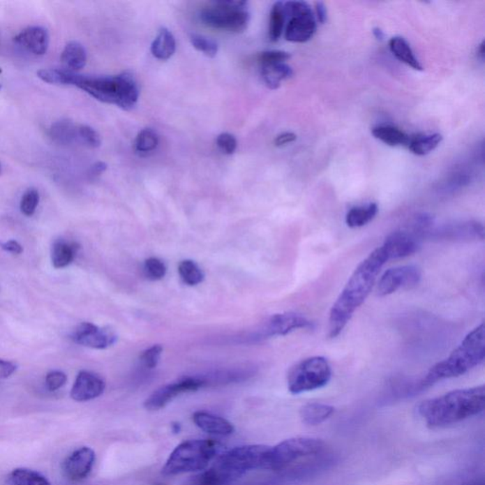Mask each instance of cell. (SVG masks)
Wrapping results in <instances>:
<instances>
[{
	"label": "cell",
	"mask_w": 485,
	"mask_h": 485,
	"mask_svg": "<svg viewBox=\"0 0 485 485\" xmlns=\"http://www.w3.org/2000/svg\"><path fill=\"white\" fill-rule=\"evenodd\" d=\"M388 261L385 251L380 246L370 253L355 269L331 309L328 326L330 338H335L343 332L352 315L372 292L379 272Z\"/></svg>",
	"instance_id": "1"
},
{
	"label": "cell",
	"mask_w": 485,
	"mask_h": 485,
	"mask_svg": "<svg viewBox=\"0 0 485 485\" xmlns=\"http://www.w3.org/2000/svg\"><path fill=\"white\" fill-rule=\"evenodd\" d=\"M484 385L455 389L418 405V413L429 428H441L465 420L484 412Z\"/></svg>",
	"instance_id": "2"
},
{
	"label": "cell",
	"mask_w": 485,
	"mask_h": 485,
	"mask_svg": "<svg viewBox=\"0 0 485 485\" xmlns=\"http://www.w3.org/2000/svg\"><path fill=\"white\" fill-rule=\"evenodd\" d=\"M484 357L485 330L482 323L465 336L447 359L437 363L428 371L419 382L418 388H428L445 379L463 375L484 362Z\"/></svg>",
	"instance_id": "3"
},
{
	"label": "cell",
	"mask_w": 485,
	"mask_h": 485,
	"mask_svg": "<svg viewBox=\"0 0 485 485\" xmlns=\"http://www.w3.org/2000/svg\"><path fill=\"white\" fill-rule=\"evenodd\" d=\"M73 86L84 90L100 102L115 105L124 110H132L140 97L136 79L129 73L102 77L76 74Z\"/></svg>",
	"instance_id": "4"
},
{
	"label": "cell",
	"mask_w": 485,
	"mask_h": 485,
	"mask_svg": "<svg viewBox=\"0 0 485 485\" xmlns=\"http://www.w3.org/2000/svg\"><path fill=\"white\" fill-rule=\"evenodd\" d=\"M221 442L213 439L188 440L177 445L163 468L165 476L204 471L223 453Z\"/></svg>",
	"instance_id": "5"
},
{
	"label": "cell",
	"mask_w": 485,
	"mask_h": 485,
	"mask_svg": "<svg viewBox=\"0 0 485 485\" xmlns=\"http://www.w3.org/2000/svg\"><path fill=\"white\" fill-rule=\"evenodd\" d=\"M246 7L248 2L239 0L216 1L201 10L200 18L204 25L209 28L230 33H243L251 20Z\"/></svg>",
	"instance_id": "6"
},
{
	"label": "cell",
	"mask_w": 485,
	"mask_h": 485,
	"mask_svg": "<svg viewBox=\"0 0 485 485\" xmlns=\"http://www.w3.org/2000/svg\"><path fill=\"white\" fill-rule=\"evenodd\" d=\"M269 445H250L234 447L223 452L216 458L214 466L230 478H239L244 473L253 470H266Z\"/></svg>",
	"instance_id": "7"
},
{
	"label": "cell",
	"mask_w": 485,
	"mask_h": 485,
	"mask_svg": "<svg viewBox=\"0 0 485 485\" xmlns=\"http://www.w3.org/2000/svg\"><path fill=\"white\" fill-rule=\"evenodd\" d=\"M332 378V369L323 357H312L301 360L291 368L288 375V387L291 394L315 391L323 388Z\"/></svg>",
	"instance_id": "8"
},
{
	"label": "cell",
	"mask_w": 485,
	"mask_h": 485,
	"mask_svg": "<svg viewBox=\"0 0 485 485\" xmlns=\"http://www.w3.org/2000/svg\"><path fill=\"white\" fill-rule=\"evenodd\" d=\"M323 449L324 442L311 437H295L285 440L274 447H269L266 470H283L301 458L320 454Z\"/></svg>",
	"instance_id": "9"
},
{
	"label": "cell",
	"mask_w": 485,
	"mask_h": 485,
	"mask_svg": "<svg viewBox=\"0 0 485 485\" xmlns=\"http://www.w3.org/2000/svg\"><path fill=\"white\" fill-rule=\"evenodd\" d=\"M285 18H288L285 36L293 43H306L317 31L314 13L306 2L288 1L283 3Z\"/></svg>",
	"instance_id": "10"
},
{
	"label": "cell",
	"mask_w": 485,
	"mask_h": 485,
	"mask_svg": "<svg viewBox=\"0 0 485 485\" xmlns=\"http://www.w3.org/2000/svg\"><path fill=\"white\" fill-rule=\"evenodd\" d=\"M208 385L206 379L197 378H187L180 379L177 382L168 384L156 389L144 401V408L150 412H156L165 408L170 402L173 401L177 396L188 392H193Z\"/></svg>",
	"instance_id": "11"
},
{
	"label": "cell",
	"mask_w": 485,
	"mask_h": 485,
	"mask_svg": "<svg viewBox=\"0 0 485 485\" xmlns=\"http://www.w3.org/2000/svg\"><path fill=\"white\" fill-rule=\"evenodd\" d=\"M421 280V272L415 266L394 267L387 270L379 280L378 295H391L401 288L410 290L417 285Z\"/></svg>",
	"instance_id": "12"
},
{
	"label": "cell",
	"mask_w": 485,
	"mask_h": 485,
	"mask_svg": "<svg viewBox=\"0 0 485 485\" xmlns=\"http://www.w3.org/2000/svg\"><path fill=\"white\" fill-rule=\"evenodd\" d=\"M71 339L79 345L103 350L116 343L117 336L107 328H100L91 322H82L77 326Z\"/></svg>",
	"instance_id": "13"
},
{
	"label": "cell",
	"mask_w": 485,
	"mask_h": 485,
	"mask_svg": "<svg viewBox=\"0 0 485 485\" xmlns=\"http://www.w3.org/2000/svg\"><path fill=\"white\" fill-rule=\"evenodd\" d=\"M312 323L306 317L297 313H283L270 317L262 326L259 336L271 338V336H285L293 331L306 329L311 327Z\"/></svg>",
	"instance_id": "14"
},
{
	"label": "cell",
	"mask_w": 485,
	"mask_h": 485,
	"mask_svg": "<svg viewBox=\"0 0 485 485\" xmlns=\"http://www.w3.org/2000/svg\"><path fill=\"white\" fill-rule=\"evenodd\" d=\"M95 458L96 455L94 449L87 447H80L68 456L63 463L64 475L71 482L83 481L91 473Z\"/></svg>",
	"instance_id": "15"
},
{
	"label": "cell",
	"mask_w": 485,
	"mask_h": 485,
	"mask_svg": "<svg viewBox=\"0 0 485 485\" xmlns=\"http://www.w3.org/2000/svg\"><path fill=\"white\" fill-rule=\"evenodd\" d=\"M431 239L447 241H476L484 240V229L478 222H466L463 224H455L452 226L442 227L435 232L428 233Z\"/></svg>",
	"instance_id": "16"
},
{
	"label": "cell",
	"mask_w": 485,
	"mask_h": 485,
	"mask_svg": "<svg viewBox=\"0 0 485 485\" xmlns=\"http://www.w3.org/2000/svg\"><path fill=\"white\" fill-rule=\"evenodd\" d=\"M105 382L96 373L82 371L78 373L71 389L70 396L74 401L87 402L102 396Z\"/></svg>",
	"instance_id": "17"
},
{
	"label": "cell",
	"mask_w": 485,
	"mask_h": 485,
	"mask_svg": "<svg viewBox=\"0 0 485 485\" xmlns=\"http://www.w3.org/2000/svg\"><path fill=\"white\" fill-rule=\"evenodd\" d=\"M419 241L408 230H399L389 234L381 246L389 260L405 258L418 251Z\"/></svg>",
	"instance_id": "18"
},
{
	"label": "cell",
	"mask_w": 485,
	"mask_h": 485,
	"mask_svg": "<svg viewBox=\"0 0 485 485\" xmlns=\"http://www.w3.org/2000/svg\"><path fill=\"white\" fill-rule=\"evenodd\" d=\"M15 43L34 55L46 54L50 45V36L46 29L33 26L18 33L14 39Z\"/></svg>",
	"instance_id": "19"
},
{
	"label": "cell",
	"mask_w": 485,
	"mask_h": 485,
	"mask_svg": "<svg viewBox=\"0 0 485 485\" xmlns=\"http://www.w3.org/2000/svg\"><path fill=\"white\" fill-rule=\"evenodd\" d=\"M193 421L198 428L211 435L230 436L235 431L234 426L226 418L211 412H195Z\"/></svg>",
	"instance_id": "20"
},
{
	"label": "cell",
	"mask_w": 485,
	"mask_h": 485,
	"mask_svg": "<svg viewBox=\"0 0 485 485\" xmlns=\"http://www.w3.org/2000/svg\"><path fill=\"white\" fill-rule=\"evenodd\" d=\"M335 412V408L322 403H309L301 407L299 416L308 426H318L329 419Z\"/></svg>",
	"instance_id": "21"
},
{
	"label": "cell",
	"mask_w": 485,
	"mask_h": 485,
	"mask_svg": "<svg viewBox=\"0 0 485 485\" xmlns=\"http://www.w3.org/2000/svg\"><path fill=\"white\" fill-rule=\"evenodd\" d=\"M87 52L83 45L79 42L71 41L66 45L61 54V61L66 67V70L73 71L81 70L87 64Z\"/></svg>",
	"instance_id": "22"
},
{
	"label": "cell",
	"mask_w": 485,
	"mask_h": 485,
	"mask_svg": "<svg viewBox=\"0 0 485 485\" xmlns=\"http://www.w3.org/2000/svg\"><path fill=\"white\" fill-rule=\"evenodd\" d=\"M176 39L166 28H161L151 46V52L156 59L166 61L176 52Z\"/></svg>",
	"instance_id": "23"
},
{
	"label": "cell",
	"mask_w": 485,
	"mask_h": 485,
	"mask_svg": "<svg viewBox=\"0 0 485 485\" xmlns=\"http://www.w3.org/2000/svg\"><path fill=\"white\" fill-rule=\"evenodd\" d=\"M262 78L270 89H279L281 83L293 75V70L285 63L262 66Z\"/></svg>",
	"instance_id": "24"
},
{
	"label": "cell",
	"mask_w": 485,
	"mask_h": 485,
	"mask_svg": "<svg viewBox=\"0 0 485 485\" xmlns=\"http://www.w3.org/2000/svg\"><path fill=\"white\" fill-rule=\"evenodd\" d=\"M389 50L391 54L400 61L415 70H423L422 65L419 62L412 47L405 39L401 36L392 37L389 42Z\"/></svg>",
	"instance_id": "25"
},
{
	"label": "cell",
	"mask_w": 485,
	"mask_h": 485,
	"mask_svg": "<svg viewBox=\"0 0 485 485\" xmlns=\"http://www.w3.org/2000/svg\"><path fill=\"white\" fill-rule=\"evenodd\" d=\"M79 246L75 243H68L59 240L54 244L52 250V266L55 269H63L70 266L75 258Z\"/></svg>",
	"instance_id": "26"
},
{
	"label": "cell",
	"mask_w": 485,
	"mask_h": 485,
	"mask_svg": "<svg viewBox=\"0 0 485 485\" xmlns=\"http://www.w3.org/2000/svg\"><path fill=\"white\" fill-rule=\"evenodd\" d=\"M375 139L381 140L389 147H405L409 145L410 137L404 131L391 126H379L372 130Z\"/></svg>",
	"instance_id": "27"
},
{
	"label": "cell",
	"mask_w": 485,
	"mask_h": 485,
	"mask_svg": "<svg viewBox=\"0 0 485 485\" xmlns=\"http://www.w3.org/2000/svg\"><path fill=\"white\" fill-rule=\"evenodd\" d=\"M378 213V206L370 203L367 206L354 207L346 216V224L350 227H360L372 221Z\"/></svg>",
	"instance_id": "28"
},
{
	"label": "cell",
	"mask_w": 485,
	"mask_h": 485,
	"mask_svg": "<svg viewBox=\"0 0 485 485\" xmlns=\"http://www.w3.org/2000/svg\"><path fill=\"white\" fill-rule=\"evenodd\" d=\"M50 137L57 144H70L77 139V126L70 120L58 121L50 126Z\"/></svg>",
	"instance_id": "29"
},
{
	"label": "cell",
	"mask_w": 485,
	"mask_h": 485,
	"mask_svg": "<svg viewBox=\"0 0 485 485\" xmlns=\"http://www.w3.org/2000/svg\"><path fill=\"white\" fill-rule=\"evenodd\" d=\"M10 485H52L46 477L29 468H17L8 477Z\"/></svg>",
	"instance_id": "30"
},
{
	"label": "cell",
	"mask_w": 485,
	"mask_h": 485,
	"mask_svg": "<svg viewBox=\"0 0 485 485\" xmlns=\"http://www.w3.org/2000/svg\"><path fill=\"white\" fill-rule=\"evenodd\" d=\"M442 140L441 134L423 135V136L410 137L408 147L415 155L425 156L436 149Z\"/></svg>",
	"instance_id": "31"
},
{
	"label": "cell",
	"mask_w": 485,
	"mask_h": 485,
	"mask_svg": "<svg viewBox=\"0 0 485 485\" xmlns=\"http://www.w3.org/2000/svg\"><path fill=\"white\" fill-rule=\"evenodd\" d=\"M285 10L283 2H276L273 5L270 12L269 37L271 42H277L282 36L285 24Z\"/></svg>",
	"instance_id": "32"
},
{
	"label": "cell",
	"mask_w": 485,
	"mask_h": 485,
	"mask_svg": "<svg viewBox=\"0 0 485 485\" xmlns=\"http://www.w3.org/2000/svg\"><path fill=\"white\" fill-rule=\"evenodd\" d=\"M232 479L229 475L214 465L195 477L188 485H225Z\"/></svg>",
	"instance_id": "33"
},
{
	"label": "cell",
	"mask_w": 485,
	"mask_h": 485,
	"mask_svg": "<svg viewBox=\"0 0 485 485\" xmlns=\"http://www.w3.org/2000/svg\"><path fill=\"white\" fill-rule=\"evenodd\" d=\"M75 73L68 70H57V68H47L41 70L37 73V76L45 83L54 84H66V86H73L74 79L76 76Z\"/></svg>",
	"instance_id": "34"
},
{
	"label": "cell",
	"mask_w": 485,
	"mask_h": 485,
	"mask_svg": "<svg viewBox=\"0 0 485 485\" xmlns=\"http://www.w3.org/2000/svg\"><path fill=\"white\" fill-rule=\"evenodd\" d=\"M179 273L183 282L191 286L200 285L205 277L198 264L192 260L182 261L179 266Z\"/></svg>",
	"instance_id": "35"
},
{
	"label": "cell",
	"mask_w": 485,
	"mask_h": 485,
	"mask_svg": "<svg viewBox=\"0 0 485 485\" xmlns=\"http://www.w3.org/2000/svg\"><path fill=\"white\" fill-rule=\"evenodd\" d=\"M158 134L151 128L142 130L135 140V148L137 152L149 153L158 147Z\"/></svg>",
	"instance_id": "36"
},
{
	"label": "cell",
	"mask_w": 485,
	"mask_h": 485,
	"mask_svg": "<svg viewBox=\"0 0 485 485\" xmlns=\"http://www.w3.org/2000/svg\"><path fill=\"white\" fill-rule=\"evenodd\" d=\"M143 272L145 277L149 280L158 281L163 279L166 275L167 269L165 264L161 259L151 257L144 262Z\"/></svg>",
	"instance_id": "37"
},
{
	"label": "cell",
	"mask_w": 485,
	"mask_h": 485,
	"mask_svg": "<svg viewBox=\"0 0 485 485\" xmlns=\"http://www.w3.org/2000/svg\"><path fill=\"white\" fill-rule=\"evenodd\" d=\"M77 139L80 140L84 144L90 148L99 147L102 143L100 135L96 130L86 124L77 126Z\"/></svg>",
	"instance_id": "38"
},
{
	"label": "cell",
	"mask_w": 485,
	"mask_h": 485,
	"mask_svg": "<svg viewBox=\"0 0 485 485\" xmlns=\"http://www.w3.org/2000/svg\"><path fill=\"white\" fill-rule=\"evenodd\" d=\"M190 39L193 47L198 52H202L207 57L214 58L217 54L218 46L216 42L197 34H193Z\"/></svg>",
	"instance_id": "39"
},
{
	"label": "cell",
	"mask_w": 485,
	"mask_h": 485,
	"mask_svg": "<svg viewBox=\"0 0 485 485\" xmlns=\"http://www.w3.org/2000/svg\"><path fill=\"white\" fill-rule=\"evenodd\" d=\"M39 203V193L38 191L31 188L26 191L22 196V200L20 202L21 213L25 214L26 216H31L36 213L37 206Z\"/></svg>",
	"instance_id": "40"
},
{
	"label": "cell",
	"mask_w": 485,
	"mask_h": 485,
	"mask_svg": "<svg viewBox=\"0 0 485 485\" xmlns=\"http://www.w3.org/2000/svg\"><path fill=\"white\" fill-rule=\"evenodd\" d=\"M290 58V54L283 50H267L258 55V62L262 67V66L273 65V64L285 63Z\"/></svg>",
	"instance_id": "41"
},
{
	"label": "cell",
	"mask_w": 485,
	"mask_h": 485,
	"mask_svg": "<svg viewBox=\"0 0 485 485\" xmlns=\"http://www.w3.org/2000/svg\"><path fill=\"white\" fill-rule=\"evenodd\" d=\"M163 346L154 345L145 350L140 355V359L144 367L148 368V369H154L158 366V362H160L161 354H163Z\"/></svg>",
	"instance_id": "42"
},
{
	"label": "cell",
	"mask_w": 485,
	"mask_h": 485,
	"mask_svg": "<svg viewBox=\"0 0 485 485\" xmlns=\"http://www.w3.org/2000/svg\"><path fill=\"white\" fill-rule=\"evenodd\" d=\"M216 143L220 150L223 153L227 154V155H232L237 149V140H236L233 135L230 133L220 134L217 137Z\"/></svg>",
	"instance_id": "43"
},
{
	"label": "cell",
	"mask_w": 485,
	"mask_h": 485,
	"mask_svg": "<svg viewBox=\"0 0 485 485\" xmlns=\"http://www.w3.org/2000/svg\"><path fill=\"white\" fill-rule=\"evenodd\" d=\"M68 378L65 373L52 371L46 375V385L50 391H54L62 388L67 383Z\"/></svg>",
	"instance_id": "44"
},
{
	"label": "cell",
	"mask_w": 485,
	"mask_h": 485,
	"mask_svg": "<svg viewBox=\"0 0 485 485\" xmlns=\"http://www.w3.org/2000/svg\"><path fill=\"white\" fill-rule=\"evenodd\" d=\"M17 366L14 362L0 359V378H8L17 371Z\"/></svg>",
	"instance_id": "45"
},
{
	"label": "cell",
	"mask_w": 485,
	"mask_h": 485,
	"mask_svg": "<svg viewBox=\"0 0 485 485\" xmlns=\"http://www.w3.org/2000/svg\"><path fill=\"white\" fill-rule=\"evenodd\" d=\"M296 140V134L292 133V132H285V133L278 135L274 140V144L276 147H283L288 143L295 142Z\"/></svg>",
	"instance_id": "46"
},
{
	"label": "cell",
	"mask_w": 485,
	"mask_h": 485,
	"mask_svg": "<svg viewBox=\"0 0 485 485\" xmlns=\"http://www.w3.org/2000/svg\"><path fill=\"white\" fill-rule=\"evenodd\" d=\"M107 163H103V161H98V163H94V165L90 167L89 172V177L90 179H96L98 177L105 173L107 171Z\"/></svg>",
	"instance_id": "47"
},
{
	"label": "cell",
	"mask_w": 485,
	"mask_h": 485,
	"mask_svg": "<svg viewBox=\"0 0 485 485\" xmlns=\"http://www.w3.org/2000/svg\"><path fill=\"white\" fill-rule=\"evenodd\" d=\"M0 248L8 253L14 254H21L23 253L22 246L17 241L10 240L8 242L0 243Z\"/></svg>",
	"instance_id": "48"
},
{
	"label": "cell",
	"mask_w": 485,
	"mask_h": 485,
	"mask_svg": "<svg viewBox=\"0 0 485 485\" xmlns=\"http://www.w3.org/2000/svg\"><path fill=\"white\" fill-rule=\"evenodd\" d=\"M315 9H316V20L319 21L320 24H324L325 21L327 20V10L323 2H316L315 3Z\"/></svg>",
	"instance_id": "49"
},
{
	"label": "cell",
	"mask_w": 485,
	"mask_h": 485,
	"mask_svg": "<svg viewBox=\"0 0 485 485\" xmlns=\"http://www.w3.org/2000/svg\"><path fill=\"white\" fill-rule=\"evenodd\" d=\"M373 36H375V38L378 39V40H384V37H385V34H384L383 31L381 30V29L373 28Z\"/></svg>",
	"instance_id": "50"
},
{
	"label": "cell",
	"mask_w": 485,
	"mask_h": 485,
	"mask_svg": "<svg viewBox=\"0 0 485 485\" xmlns=\"http://www.w3.org/2000/svg\"><path fill=\"white\" fill-rule=\"evenodd\" d=\"M462 485H485V482L484 478H477L465 482V484Z\"/></svg>",
	"instance_id": "51"
},
{
	"label": "cell",
	"mask_w": 485,
	"mask_h": 485,
	"mask_svg": "<svg viewBox=\"0 0 485 485\" xmlns=\"http://www.w3.org/2000/svg\"><path fill=\"white\" fill-rule=\"evenodd\" d=\"M478 55H479V57L481 58V59H482V60L484 59V55H485L484 41H482L481 45H479V47L478 49Z\"/></svg>",
	"instance_id": "52"
},
{
	"label": "cell",
	"mask_w": 485,
	"mask_h": 485,
	"mask_svg": "<svg viewBox=\"0 0 485 485\" xmlns=\"http://www.w3.org/2000/svg\"><path fill=\"white\" fill-rule=\"evenodd\" d=\"M0 174H1V164H0Z\"/></svg>",
	"instance_id": "53"
},
{
	"label": "cell",
	"mask_w": 485,
	"mask_h": 485,
	"mask_svg": "<svg viewBox=\"0 0 485 485\" xmlns=\"http://www.w3.org/2000/svg\"><path fill=\"white\" fill-rule=\"evenodd\" d=\"M0 89H1V84H0Z\"/></svg>",
	"instance_id": "54"
}]
</instances>
